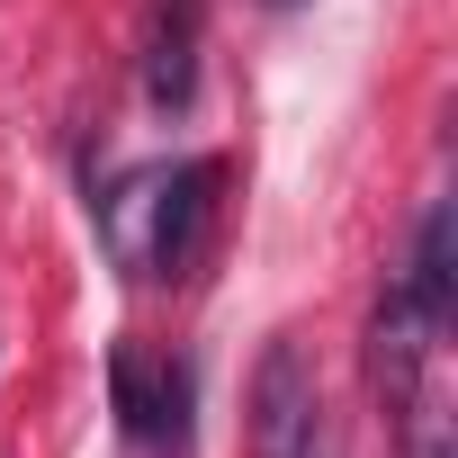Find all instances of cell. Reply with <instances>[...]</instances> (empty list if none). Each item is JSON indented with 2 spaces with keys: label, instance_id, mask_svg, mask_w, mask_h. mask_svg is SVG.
I'll list each match as a JSON object with an SVG mask.
<instances>
[{
  "label": "cell",
  "instance_id": "obj_3",
  "mask_svg": "<svg viewBox=\"0 0 458 458\" xmlns=\"http://www.w3.org/2000/svg\"><path fill=\"white\" fill-rule=\"evenodd\" d=\"M431 342H440V315H431L404 279H386V297H377V315H369V386H377V404H386L395 422H404L413 395H422Z\"/></svg>",
  "mask_w": 458,
  "mask_h": 458
},
{
  "label": "cell",
  "instance_id": "obj_2",
  "mask_svg": "<svg viewBox=\"0 0 458 458\" xmlns=\"http://www.w3.org/2000/svg\"><path fill=\"white\" fill-rule=\"evenodd\" d=\"M216 189H225V162H216V153H198V162H180V171H153V198H144V216H153L144 270H153V279H198L207 234H216V207H225Z\"/></svg>",
  "mask_w": 458,
  "mask_h": 458
},
{
  "label": "cell",
  "instance_id": "obj_4",
  "mask_svg": "<svg viewBox=\"0 0 458 458\" xmlns=\"http://www.w3.org/2000/svg\"><path fill=\"white\" fill-rule=\"evenodd\" d=\"M108 386H117V422H126L135 440H180V404H189V369H171V360H144V351H117Z\"/></svg>",
  "mask_w": 458,
  "mask_h": 458
},
{
  "label": "cell",
  "instance_id": "obj_1",
  "mask_svg": "<svg viewBox=\"0 0 458 458\" xmlns=\"http://www.w3.org/2000/svg\"><path fill=\"white\" fill-rule=\"evenodd\" d=\"M252 458H333L324 386H315V369H306V351L288 333L252 369Z\"/></svg>",
  "mask_w": 458,
  "mask_h": 458
}]
</instances>
